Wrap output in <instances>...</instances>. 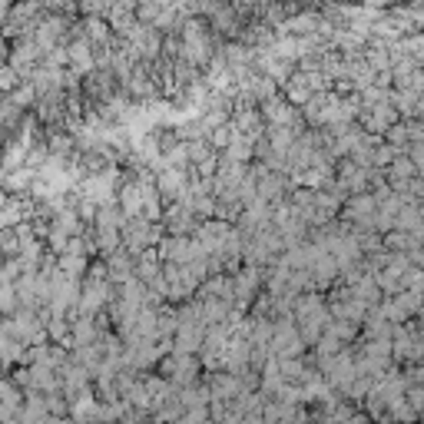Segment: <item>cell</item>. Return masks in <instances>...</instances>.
<instances>
[{"label":"cell","instance_id":"1","mask_svg":"<svg viewBox=\"0 0 424 424\" xmlns=\"http://www.w3.org/2000/svg\"><path fill=\"white\" fill-rule=\"evenodd\" d=\"M325 206H331L328 196H315V206L312 209H325ZM305 219H325V216H321V212H305Z\"/></svg>","mask_w":424,"mask_h":424}]
</instances>
